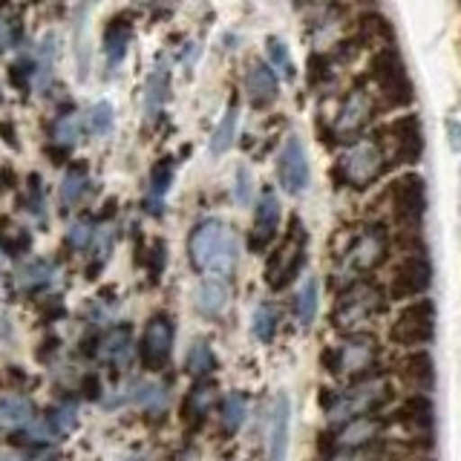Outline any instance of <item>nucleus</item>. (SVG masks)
<instances>
[{
    "instance_id": "nucleus-1",
    "label": "nucleus",
    "mask_w": 461,
    "mask_h": 461,
    "mask_svg": "<svg viewBox=\"0 0 461 461\" xmlns=\"http://www.w3.org/2000/svg\"><path fill=\"white\" fill-rule=\"evenodd\" d=\"M378 222L398 234H421V222L427 213V182L421 173H398L389 179L372 199Z\"/></svg>"
},
{
    "instance_id": "nucleus-2",
    "label": "nucleus",
    "mask_w": 461,
    "mask_h": 461,
    "mask_svg": "<svg viewBox=\"0 0 461 461\" xmlns=\"http://www.w3.org/2000/svg\"><path fill=\"white\" fill-rule=\"evenodd\" d=\"M369 95L375 101V110L389 113V110H403L415 101V86L410 81V72L395 43H384L381 50H375L369 61Z\"/></svg>"
},
{
    "instance_id": "nucleus-3",
    "label": "nucleus",
    "mask_w": 461,
    "mask_h": 461,
    "mask_svg": "<svg viewBox=\"0 0 461 461\" xmlns=\"http://www.w3.org/2000/svg\"><path fill=\"white\" fill-rule=\"evenodd\" d=\"M187 251H191V263L208 277L225 280L237 268V234L220 220L199 222L187 242Z\"/></svg>"
},
{
    "instance_id": "nucleus-4",
    "label": "nucleus",
    "mask_w": 461,
    "mask_h": 461,
    "mask_svg": "<svg viewBox=\"0 0 461 461\" xmlns=\"http://www.w3.org/2000/svg\"><path fill=\"white\" fill-rule=\"evenodd\" d=\"M378 148L386 170L403 167V165H418L424 156V124L418 119V113H403L395 119L384 122L369 139Z\"/></svg>"
},
{
    "instance_id": "nucleus-5",
    "label": "nucleus",
    "mask_w": 461,
    "mask_h": 461,
    "mask_svg": "<svg viewBox=\"0 0 461 461\" xmlns=\"http://www.w3.org/2000/svg\"><path fill=\"white\" fill-rule=\"evenodd\" d=\"M393 257V230L381 222H372L360 234L349 240V245L340 254V263L335 268V277H340L346 285L357 283L364 274L375 271Z\"/></svg>"
},
{
    "instance_id": "nucleus-6",
    "label": "nucleus",
    "mask_w": 461,
    "mask_h": 461,
    "mask_svg": "<svg viewBox=\"0 0 461 461\" xmlns=\"http://www.w3.org/2000/svg\"><path fill=\"white\" fill-rule=\"evenodd\" d=\"M429 285H432V263L427 249L401 251V257H395V263L389 266L386 300L410 303L418 297H427Z\"/></svg>"
},
{
    "instance_id": "nucleus-7",
    "label": "nucleus",
    "mask_w": 461,
    "mask_h": 461,
    "mask_svg": "<svg viewBox=\"0 0 461 461\" xmlns=\"http://www.w3.org/2000/svg\"><path fill=\"white\" fill-rule=\"evenodd\" d=\"M436 338V303L429 297H418L403 303L389 323V340L401 349H424Z\"/></svg>"
},
{
    "instance_id": "nucleus-8",
    "label": "nucleus",
    "mask_w": 461,
    "mask_h": 461,
    "mask_svg": "<svg viewBox=\"0 0 461 461\" xmlns=\"http://www.w3.org/2000/svg\"><path fill=\"white\" fill-rule=\"evenodd\" d=\"M384 309H386V292H384V288L375 285V283H366V280H357V283L343 288V294L338 300L331 321H335L338 329L355 335V329L360 323H369L372 317L381 314Z\"/></svg>"
},
{
    "instance_id": "nucleus-9",
    "label": "nucleus",
    "mask_w": 461,
    "mask_h": 461,
    "mask_svg": "<svg viewBox=\"0 0 461 461\" xmlns=\"http://www.w3.org/2000/svg\"><path fill=\"white\" fill-rule=\"evenodd\" d=\"M389 424H393L407 441H421L424 450H429L432 429H436V407H432L429 395H410L407 401H401L395 407Z\"/></svg>"
},
{
    "instance_id": "nucleus-10",
    "label": "nucleus",
    "mask_w": 461,
    "mask_h": 461,
    "mask_svg": "<svg viewBox=\"0 0 461 461\" xmlns=\"http://www.w3.org/2000/svg\"><path fill=\"white\" fill-rule=\"evenodd\" d=\"M306 263V228H303L300 220L292 222V234L283 240V245L274 257L268 259V268H266V283L271 288H285L297 277V271Z\"/></svg>"
},
{
    "instance_id": "nucleus-11",
    "label": "nucleus",
    "mask_w": 461,
    "mask_h": 461,
    "mask_svg": "<svg viewBox=\"0 0 461 461\" xmlns=\"http://www.w3.org/2000/svg\"><path fill=\"white\" fill-rule=\"evenodd\" d=\"M375 357H378V343H375V338L355 331V335H349L340 346H335L326 360H329V372L360 378V375H369V369H375Z\"/></svg>"
},
{
    "instance_id": "nucleus-12",
    "label": "nucleus",
    "mask_w": 461,
    "mask_h": 461,
    "mask_svg": "<svg viewBox=\"0 0 461 461\" xmlns=\"http://www.w3.org/2000/svg\"><path fill=\"white\" fill-rule=\"evenodd\" d=\"M338 170H340V179L349 187H366L378 179L381 173H386V165L372 141H355L352 148L340 156Z\"/></svg>"
},
{
    "instance_id": "nucleus-13",
    "label": "nucleus",
    "mask_w": 461,
    "mask_h": 461,
    "mask_svg": "<svg viewBox=\"0 0 461 461\" xmlns=\"http://www.w3.org/2000/svg\"><path fill=\"white\" fill-rule=\"evenodd\" d=\"M395 381L407 389L410 395H427L436 386V364L427 349H412L398 357L395 364Z\"/></svg>"
},
{
    "instance_id": "nucleus-14",
    "label": "nucleus",
    "mask_w": 461,
    "mask_h": 461,
    "mask_svg": "<svg viewBox=\"0 0 461 461\" xmlns=\"http://www.w3.org/2000/svg\"><path fill=\"white\" fill-rule=\"evenodd\" d=\"M277 176H280V185L285 187V191L294 194V196L309 187L312 170H309L306 148H303V141L297 136H288L283 144L280 158H277Z\"/></svg>"
},
{
    "instance_id": "nucleus-15",
    "label": "nucleus",
    "mask_w": 461,
    "mask_h": 461,
    "mask_svg": "<svg viewBox=\"0 0 461 461\" xmlns=\"http://www.w3.org/2000/svg\"><path fill=\"white\" fill-rule=\"evenodd\" d=\"M76 424H78L76 407H72V403H61V407H52L50 412L35 418V421L26 427V436L29 441H41V444L61 441L64 436H69V432L76 429Z\"/></svg>"
},
{
    "instance_id": "nucleus-16",
    "label": "nucleus",
    "mask_w": 461,
    "mask_h": 461,
    "mask_svg": "<svg viewBox=\"0 0 461 461\" xmlns=\"http://www.w3.org/2000/svg\"><path fill=\"white\" fill-rule=\"evenodd\" d=\"M372 113H375V101L369 95V90H364V86H355V90L346 95L343 107L338 113V122H335V130L338 136H355L360 133L369 122H372Z\"/></svg>"
},
{
    "instance_id": "nucleus-17",
    "label": "nucleus",
    "mask_w": 461,
    "mask_h": 461,
    "mask_svg": "<svg viewBox=\"0 0 461 461\" xmlns=\"http://www.w3.org/2000/svg\"><path fill=\"white\" fill-rule=\"evenodd\" d=\"M173 349V323L165 314H158L150 321L148 331H144V360L150 369H162Z\"/></svg>"
},
{
    "instance_id": "nucleus-18",
    "label": "nucleus",
    "mask_w": 461,
    "mask_h": 461,
    "mask_svg": "<svg viewBox=\"0 0 461 461\" xmlns=\"http://www.w3.org/2000/svg\"><path fill=\"white\" fill-rule=\"evenodd\" d=\"M280 225V199L277 194L266 191L257 202V213H254V228H251V245L254 249H266L274 240Z\"/></svg>"
},
{
    "instance_id": "nucleus-19",
    "label": "nucleus",
    "mask_w": 461,
    "mask_h": 461,
    "mask_svg": "<svg viewBox=\"0 0 461 461\" xmlns=\"http://www.w3.org/2000/svg\"><path fill=\"white\" fill-rule=\"evenodd\" d=\"M384 384L378 381H369L360 389H352V393H346L343 398H338L335 403L329 407V415L331 418H352V415H364L366 410H372L375 403H381L384 395H381Z\"/></svg>"
},
{
    "instance_id": "nucleus-20",
    "label": "nucleus",
    "mask_w": 461,
    "mask_h": 461,
    "mask_svg": "<svg viewBox=\"0 0 461 461\" xmlns=\"http://www.w3.org/2000/svg\"><path fill=\"white\" fill-rule=\"evenodd\" d=\"M288 424H292V403L288 395H277L268 424V461H285L288 456Z\"/></svg>"
},
{
    "instance_id": "nucleus-21",
    "label": "nucleus",
    "mask_w": 461,
    "mask_h": 461,
    "mask_svg": "<svg viewBox=\"0 0 461 461\" xmlns=\"http://www.w3.org/2000/svg\"><path fill=\"white\" fill-rule=\"evenodd\" d=\"M101 360H107L115 369H127L130 360H133V331L127 326H115L110 329L104 340H101Z\"/></svg>"
},
{
    "instance_id": "nucleus-22",
    "label": "nucleus",
    "mask_w": 461,
    "mask_h": 461,
    "mask_svg": "<svg viewBox=\"0 0 461 461\" xmlns=\"http://www.w3.org/2000/svg\"><path fill=\"white\" fill-rule=\"evenodd\" d=\"M245 90H249L251 104L257 107L271 104V101L277 98V76H274V69L263 61L251 64L249 76H245Z\"/></svg>"
},
{
    "instance_id": "nucleus-23",
    "label": "nucleus",
    "mask_w": 461,
    "mask_h": 461,
    "mask_svg": "<svg viewBox=\"0 0 461 461\" xmlns=\"http://www.w3.org/2000/svg\"><path fill=\"white\" fill-rule=\"evenodd\" d=\"M32 418H35V410L23 395H4L0 398V427L21 429V427L32 424Z\"/></svg>"
},
{
    "instance_id": "nucleus-24",
    "label": "nucleus",
    "mask_w": 461,
    "mask_h": 461,
    "mask_svg": "<svg viewBox=\"0 0 461 461\" xmlns=\"http://www.w3.org/2000/svg\"><path fill=\"white\" fill-rule=\"evenodd\" d=\"M228 300H230L228 283L225 280H216V277H208L205 283H202V292H199L196 306H199L202 314L216 317V314H222L228 309Z\"/></svg>"
},
{
    "instance_id": "nucleus-25",
    "label": "nucleus",
    "mask_w": 461,
    "mask_h": 461,
    "mask_svg": "<svg viewBox=\"0 0 461 461\" xmlns=\"http://www.w3.org/2000/svg\"><path fill=\"white\" fill-rule=\"evenodd\" d=\"M52 280H55V266L50 259H32V263H26L14 274V285H18L21 292H38V288L50 285Z\"/></svg>"
},
{
    "instance_id": "nucleus-26",
    "label": "nucleus",
    "mask_w": 461,
    "mask_h": 461,
    "mask_svg": "<svg viewBox=\"0 0 461 461\" xmlns=\"http://www.w3.org/2000/svg\"><path fill=\"white\" fill-rule=\"evenodd\" d=\"M127 401L133 403L139 410H148V412H162L165 403H167V389L162 384H153V381H141L130 389Z\"/></svg>"
},
{
    "instance_id": "nucleus-27",
    "label": "nucleus",
    "mask_w": 461,
    "mask_h": 461,
    "mask_svg": "<svg viewBox=\"0 0 461 461\" xmlns=\"http://www.w3.org/2000/svg\"><path fill=\"white\" fill-rule=\"evenodd\" d=\"M170 182H173V162L170 158H162V162L150 170V191H148L150 211H162V202L170 191Z\"/></svg>"
},
{
    "instance_id": "nucleus-28",
    "label": "nucleus",
    "mask_w": 461,
    "mask_h": 461,
    "mask_svg": "<svg viewBox=\"0 0 461 461\" xmlns=\"http://www.w3.org/2000/svg\"><path fill=\"white\" fill-rule=\"evenodd\" d=\"M167 98V72L165 67H156L153 76L148 78V86H144V115L153 119V115L162 110Z\"/></svg>"
},
{
    "instance_id": "nucleus-29",
    "label": "nucleus",
    "mask_w": 461,
    "mask_h": 461,
    "mask_svg": "<svg viewBox=\"0 0 461 461\" xmlns=\"http://www.w3.org/2000/svg\"><path fill=\"white\" fill-rule=\"evenodd\" d=\"M317 300H321V283L317 277H306V283L300 285L297 292V321L300 326H312L317 317Z\"/></svg>"
},
{
    "instance_id": "nucleus-30",
    "label": "nucleus",
    "mask_w": 461,
    "mask_h": 461,
    "mask_svg": "<svg viewBox=\"0 0 461 461\" xmlns=\"http://www.w3.org/2000/svg\"><path fill=\"white\" fill-rule=\"evenodd\" d=\"M130 26L122 23V21H115L113 26H107V32H104V50H107V58L115 64V61H122L127 47H130Z\"/></svg>"
},
{
    "instance_id": "nucleus-31",
    "label": "nucleus",
    "mask_w": 461,
    "mask_h": 461,
    "mask_svg": "<svg viewBox=\"0 0 461 461\" xmlns=\"http://www.w3.org/2000/svg\"><path fill=\"white\" fill-rule=\"evenodd\" d=\"M245 410H249V401L242 393H228L222 401V429L225 432H237L240 424L245 421Z\"/></svg>"
},
{
    "instance_id": "nucleus-32",
    "label": "nucleus",
    "mask_w": 461,
    "mask_h": 461,
    "mask_svg": "<svg viewBox=\"0 0 461 461\" xmlns=\"http://www.w3.org/2000/svg\"><path fill=\"white\" fill-rule=\"evenodd\" d=\"M234 133H237V107H230V110L222 115V122L216 124V130H213L211 153H213V156H222V153L230 148V141H234Z\"/></svg>"
},
{
    "instance_id": "nucleus-33",
    "label": "nucleus",
    "mask_w": 461,
    "mask_h": 461,
    "mask_svg": "<svg viewBox=\"0 0 461 461\" xmlns=\"http://www.w3.org/2000/svg\"><path fill=\"white\" fill-rule=\"evenodd\" d=\"M84 187H86V170L69 167L64 173V182H61V202H64L67 208L78 205V199L84 196Z\"/></svg>"
},
{
    "instance_id": "nucleus-34",
    "label": "nucleus",
    "mask_w": 461,
    "mask_h": 461,
    "mask_svg": "<svg viewBox=\"0 0 461 461\" xmlns=\"http://www.w3.org/2000/svg\"><path fill=\"white\" fill-rule=\"evenodd\" d=\"M81 130H84V119H81L78 113H69V115H64V119L55 124L52 139L61 144V148H72V144H78Z\"/></svg>"
},
{
    "instance_id": "nucleus-35",
    "label": "nucleus",
    "mask_w": 461,
    "mask_h": 461,
    "mask_svg": "<svg viewBox=\"0 0 461 461\" xmlns=\"http://www.w3.org/2000/svg\"><path fill=\"white\" fill-rule=\"evenodd\" d=\"M52 67H55V35H47L41 41V47H38V64H35V78H38L41 90L50 84Z\"/></svg>"
},
{
    "instance_id": "nucleus-36",
    "label": "nucleus",
    "mask_w": 461,
    "mask_h": 461,
    "mask_svg": "<svg viewBox=\"0 0 461 461\" xmlns=\"http://www.w3.org/2000/svg\"><path fill=\"white\" fill-rule=\"evenodd\" d=\"M84 122H86V127H90L93 136H107L113 130V107L107 104V101H98V104H93L90 110H86Z\"/></svg>"
},
{
    "instance_id": "nucleus-37",
    "label": "nucleus",
    "mask_w": 461,
    "mask_h": 461,
    "mask_svg": "<svg viewBox=\"0 0 461 461\" xmlns=\"http://www.w3.org/2000/svg\"><path fill=\"white\" fill-rule=\"evenodd\" d=\"M213 403V386L211 384H199L191 389V395L185 401V415L187 418H202Z\"/></svg>"
},
{
    "instance_id": "nucleus-38",
    "label": "nucleus",
    "mask_w": 461,
    "mask_h": 461,
    "mask_svg": "<svg viewBox=\"0 0 461 461\" xmlns=\"http://www.w3.org/2000/svg\"><path fill=\"white\" fill-rule=\"evenodd\" d=\"M274 331H277V309L263 303V306H257L254 312V335L268 343L274 338Z\"/></svg>"
},
{
    "instance_id": "nucleus-39",
    "label": "nucleus",
    "mask_w": 461,
    "mask_h": 461,
    "mask_svg": "<svg viewBox=\"0 0 461 461\" xmlns=\"http://www.w3.org/2000/svg\"><path fill=\"white\" fill-rule=\"evenodd\" d=\"M268 67L280 69V76H285V78H294V61H292V55H288L285 43L277 38L268 41Z\"/></svg>"
},
{
    "instance_id": "nucleus-40",
    "label": "nucleus",
    "mask_w": 461,
    "mask_h": 461,
    "mask_svg": "<svg viewBox=\"0 0 461 461\" xmlns=\"http://www.w3.org/2000/svg\"><path fill=\"white\" fill-rule=\"evenodd\" d=\"M18 29H21L18 12L12 6H0V52L9 50L12 43L18 41Z\"/></svg>"
},
{
    "instance_id": "nucleus-41",
    "label": "nucleus",
    "mask_w": 461,
    "mask_h": 461,
    "mask_svg": "<svg viewBox=\"0 0 461 461\" xmlns=\"http://www.w3.org/2000/svg\"><path fill=\"white\" fill-rule=\"evenodd\" d=\"M213 369V352H211V346L202 340L196 343L191 352H187V372L191 375H208Z\"/></svg>"
},
{
    "instance_id": "nucleus-42",
    "label": "nucleus",
    "mask_w": 461,
    "mask_h": 461,
    "mask_svg": "<svg viewBox=\"0 0 461 461\" xmlns=\"http://www.w3.org/2000/svg\"><path fill=\"white\" fill-rule=\"evenodd\" d=\"M93 237H95V228H93L90 220H78L67 234L69 245H76V249H86V245H93Z\"/></svg>"
},
{
    "instance_id": "nucleus-43",
    "label": "nucleus",
    "mask_w": 461,
    "mask_h": 461,
    "mask_svg": "<svg viewBox=\"0 0 461 461\" xmlns=\"http://www.w3.org/2000/svg\"><path fill=\"white\" fill-rule=\"evenodd\" d=\"M251 199V173L249 167H240L237 170V202H249Z\"/></svg>"
},
{
    "instance_id": "nucleus-44",
    "label": "nucleus",
    "mask_w": 461,
    "mask_h": 461,
    "mask_svg": "<svg viewBox=\"0 0 461 461\" xmlns=\"http://www.w3.org/2000/svg\"><path fill=\"white\" fill-rule=\"evenodd\" d=\"M447 133H450V144H453V150H461V127L456 119L447 122Z\"/></svg>"
},
{
    "instance_id": "nucleus-45",
    "label": "nucleus",
    "mask_w": 461,
    "mask_h": 461,
    "mask_svg": "<svg viewBox=\"0 0 461 461\" xmlns=\"http://www.w3.org/2000/svg\"><path fill=\"white\" fill-rule=\"evenodd\" d=\"M0 461H26V458L18 453H0Z\"/></svg>"
},
{
    "instance_id": "nucleus-46",
    "label": "nucleus",
    "mask_w": 461,
    "mask_h": 461,
    "mask_svg": "<svg viewBox=\"0 0 461 461\" xmlns=\"http://www.w3.org/2000/svg\"><path fill=\"white\" fill-rule=\"evenodd\" d=\"M124 461H150V458H144V456H130V458H124Z\"/></svg>"
},
{
    "instance_id": "nucleus-47",
    "label": "nucleus",
    "mask_w": 461,
    "mask_h": 461,
    "mask_svg": "<svg viewBox=\"0 0 461 461\" xmlns=\"http://www.w3.org/2000/svg\"><path fill=\"white\" fill-rule=\"evenodd\" d=\"M0 268H4V254H0Z\"/></svg>"
},
{
    "instance_id": "nucleus-48",
    "label": "nucleus",
    "mask_w": 461,
    "mask_h": 461,
    "mask_svg": "<svg viewBox=\"0 0 461 461\" xmlns=\"http://www.w3.org/2000/svg\"><path fill=\"white\" fill-rule=\"evenodd\" d=\"M412 461H429V458H412Z\"/></svg>"
}]
</instances>
